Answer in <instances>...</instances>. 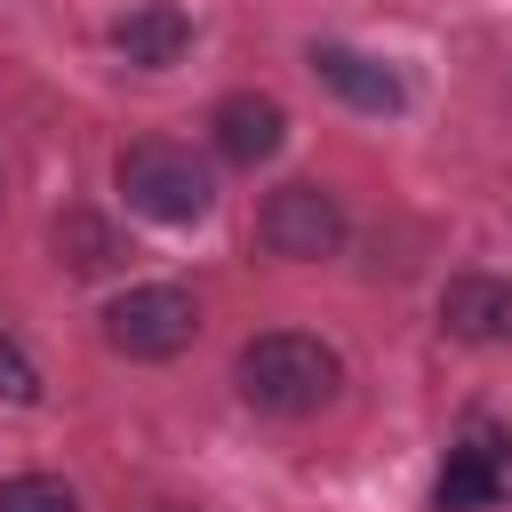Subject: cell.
I'll return each mask as SVG.
<instances>
[{
	"instance_id": "2",
	"label": "cell",
	"mask_w": 512,
	"mask_h": 512,
	"mask_svg": "<svg viewBox=\"0 0 512 512\" xmlns=\"http://www.w3.org/2000/svg\"><path fill=\"white\" fill-rule=\"evenodd\" d=\"M112 176H120L128 208L152 216V224H200V216L216 208V176H208V160H192V144H168V136L128 144Z\"/></svg>"
},
{
	"instance_id": "4",
	"label": "cell",
	"mask_w": 512,
	"mask_h": 512,
	"mask_svg": "<svg viewBox=\"0 0 512 512\" xmlns=\"http://www.w3.org/2000/svg\"><path fill=\"white\" fill-rule=\"evenodd\" d=\"M256 240H264V256H280V264H320V256L344 248V200H336L328 184H304V176H296V184L264 192Z\"/></svg>"
},
{
	"instance_id": "5",
	"label": "cell",
	"mask_w": 512,
	"mask_h": 512,
	"mask_svg": "<svg viewBox=\"0 0 512 512\" xmlns=\"http://www.w3.org/2000/svg\"><path fill=\"white\" fill-rule=\"evenodd\" d=\"M504 488H512L504 440H496V432H472V440L448 448V464H440V480H432V512H496Z\"/></svg>"
},
{
	"instance_id": "11",
	"label": "cell",
	"mask_w": 512,
	"mask_h": 512,
	"mask_svg": "<svg viewBox=\"0 0 512 512\" xmlns=\"http://www.w3.org/2000/svg\"><path fill=\"white\" fill-rule=\"evenodd\" d=\"M0 512H80V496L56 472H16V480H0Z\"/></svg>"
},
{
	"instance_id": "7",
	"label": "cell",
	"mask_w": 512,
	"mask_h": 512,
	"mask_svg": "<svg viewBox=\"0 0 512 512\" xmlns=\"http://www.w3.org/2000/svg\"><path fill=\"white\" fill-rule=\"evenodd\" d=\"M208 136H216V152H224L232 168H264V160L288 144V112H280L272 96L240 88V96H224V104L208 112Z\"/></svg>"
},
{
	"instance_id": "1",
	"label": "cell",
	"mask_w": 512,
	"mask_h": 512,
	"mask_svg": "<svg viewBox=\"0 0 512 512\" xmlns=\"http://www.w3.org/2000/svg\"><path fill=\"white\" fill-rule=\"evenodd\" d=\"M232 376H240V400L264 408V416H320L344 384V360L304 328H264V336L240 344Z\"/></svg>"
},
{
	"instance_id": "10",
	"label": "cell",
	"mask_w": 512,
	"mask_h": 512,
	"mask_svg": "<svg viewBox=\"0 0 512 512\" xmlns=\"http://www.w3.org/2000/svg\"><path fill=\"white\" fill-rule=\"evenodd\" d=\"M56 264H64V272H112V264H120L112 224L88 216V208H64V216H56Z\"/></svg>"
},
{
	"instance_id": "3",
	"label": "cell",
	"mask_w": 512,
	"mask_h": 512,
	"mask_svg": "<svg viewBox=\"0 0 512 512\" xmlns=\"http://www.w3.org/2000/svg\"><path fill=\"white\" fill-rule=\"evenodd\" d=\"M192 336H200V304L176 280H144V288L104 304V344L120 360H176Z\"/></svg>"
},
{
	"instance_id": "12",
	"label": "cell",
	"mask_w": 512,
	"mask_h": 512,
	"mask_svg": "<svg viewBox=\"0 0 512 512\" xmlns=\"http://www.w3.org/2000/svg\"><path fill=\"white\" fill-rule=\"evenodd\" d=\"M0 400H16V408H32L40 400V368L24 360V344L0 328Z\"/></svg>"
},
{
	"instance_id": "8",
	"label": "cell",
	"mask_w": 512,
	"mask_h": 512,
	"mask_svg": "<svg viewBox=\"0 0 512 512\" xmlns=\"http://www.w3.org/2000/svg\"><path fill=\"white\" fill-rule=\"evenodd\" d=\"M440 328L456 344H512V280L496 272H456L440 288Z\"/></svg>"
},
{
	"instance_id": "9",
	"label": "cell",
	"mask_w": 512,
	"mask_h": 512,
	"mask_svg": "<svg viewBox=\"0 0 512 512\" xmlns=\"http://www.w3.org/2000/svg\"><path fill=\"white\" fill-rule=\"evenodd\" d=\"M112 48H120L136 72H168V64H184V48H192V16L168 8V0H144V8H128V16L112 24Z\"/></svg>"
},
{
	"instance_id": "6",
	"label": "cell",
	"mask_w": 512,
	"mask_h": 512,
	"mask_svg": "<svg viewBox=\"0 0 512 512\" xmlns=\"http://www.w3.org/2000/svg\"><path fill=\"white\" fill-rule=\"evenodd\" d=\"M312 72H320V88H328V96H344L352 112H400V104H408V80H400L384 56H368V48L312 40Z\"/></svg>"
}]
</instances>
